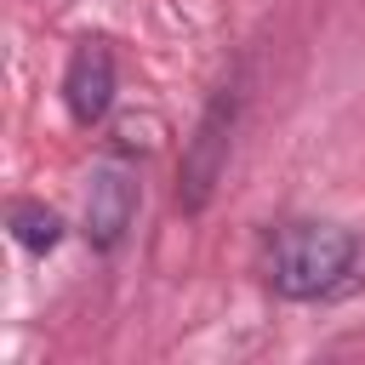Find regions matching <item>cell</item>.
<instances>
[{"mask_svg":"<svg viewBox=\"0 0 365 365\" xmlns=\"http://www.w3.org/2000/svg\"><path fill=\"white\" fill-rule=\"evenodd\" d=\"M359 268V234L319 217H291L262 234V285L285 302L336 297Z\"/></svg>","mask_w":365,"mask_h":365,"instance_id":"obj_1","label":"cell"},{"mask_svg":"<svg viewBox=\"0 0 365 365\" xmlns=\"http://www.w3.org/2000/svg\"><path fill=\"white\" fill-rule=\"evenodd\" d=\"M234 120H240V91L234 86H217L211 103L200 108L188 143H182V165H177V205L194 217L211 205L222 171H228V137H234Z\"/></svg>","mask_w":365,"mask_h":365,"instance_id":"obj_2","label":"cell"},{"mask_svg":"<svg viewBox=\"0 0 365 365\" xmlns=\"http://www.w3.org/2000/svg\"><path fill=\"white\" fill-rule=\"evenodd\" d=\"M137 177H131V165H120V160H108V165H97L91 171V188H86V222H80V234L91 240V251H120V240H125V228H131V217H137Z\"/></svg>","mask_w":365,"mask_h":365,"instance_id":"obj_3","label":"cell"},{"mask_svg":"<svg viewBox=\"0 0 365 365\" xmlns=\"http://www.w3.org/2000/svg\"><path fill=\"white\" fill-rule=\"evenodd\" d=\"M63 108L74 125H103L114 108V51L103 40H80L63 68Z\"/></svg>","mask_w":365,"mask_h":365,"instance_id":"obj_4","label":"cell"},{"mask_svg":"<svg viewBox=\"0 0 365 365\" xmlns=\"http://www.w3.org/2000/svg\"><path fill=\"white\" fill-rule=\"evenodd\" d=\"M6 228H11V240H17L29 257H51V251L63 245V234H68L63 211H51L46 200H11Z\"/></svg>","mask_w":365,"mask_h":365,"instance_id":"obj_5","label":"cell"}]
</instances>
